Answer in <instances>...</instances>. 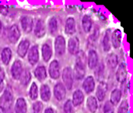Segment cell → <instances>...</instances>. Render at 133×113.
Listing matches in <instances>:
<instances>
[{"label":"cell","mask_w":133,"mask_h":113,"mask_svg":"<svg viewBox=\"0 0 133 113\" xmlns=\"http://www.w3.org/2000/svg\"><path fill=\"white\" fill-rule=\"evenodd\" d=\"M62 81L63 85L65 87L67 90H72L73 86V74H72V70L69 67H66L63 69L62 74Z\"/></svg>","instance_id":"7a4b0ae2"},{"label":"cell","mask_w":133,"mask_h":113,"mask_svg":"<svg viewBox=\"0 0 133 113\" xmlns=\"http://www.w3.org/2000/svg\"><path fill=\"white\" fill-rule=\"evenodd\" d=\"M2 23L0 21V34L2 33Z\"/></svg>","instance_id":"7bdbcfd3"},{"label":"cell","mask_w":133,"mask_h":113,"mask_svg":"<svg viewBox=\"0 0 133 113\" xmlns=\"http://www.w3.org/2000/svg\"><path fill=\"white\" fill-rule=\"evenodd\" d=\"M87 106L91 113H96L98 109V102L94 96H89L87 101Z\"/></svg>","instance_id":"484cf974"},{"label":"cell","mask_w":133,"mask_h":113,"mask_svg":"<svg viewBox=\"0 0 133 113\" xmlns=\"http://www.w3.org/2000/svg\"><path fill=\"white\" fill-rule=\"evenodd\" d=\"M84 101V95L83 92L78 89L73 92L72 95V104L73 106H80Z\"/></svg>","instance_id":"7402d4cb"},{"label":"cell","mask_w":133,"mask_h":113,"mask_svg":"<svg viewBox=\"0 0 133 113\" xmlns=\"http://www.w3.org/2000/svg\"><path fill=\"white\" fill-rule=\"evenodd\" d=\"M93 26V21L90 16L86 15L82 19V27L85 33H90Z\"/></svg>","instance_id":"f1b7e54d"},{"label":"cell","mask_w":133,"mask_h":113,"mask_svg":"<svg viewBox=\"0 0 133 113\" xmlns=\"http://www.w3.org/2000/svg\"><path fill=\"white\" fill-rule=\"evenodd\" d=\"M68 50L70 54L76 55L79 51V40L76 36H72L68 42Z\"/></svg>","instance_id":"8fae6325"},{"label":"cell","mask_w":133,"mask_h":113,"mask_svg":"<svg viewBox=\"0 0 133 113\" xmlns=\"http://www.w3.org/2000/svg\"><path fill=\"white\" fill-rule=\"evenodd\" d=\"M85 67L86 65H84L83 64L79 61H76L74 70L72 71L73 78H75L76 80H82L85 77V74H86Z\"/></svg>","instance_id":"52a82bcc"},{"label":"cell","mask_w":133,"mask_h":113,"mask_svg":"<svg viewBox=\"0 0 133 113\" xmlns=\"http://www.w3.org/2000/svg\"><path fill=\"white\" fill-rule=\"evenodd\" d=\"M40 96L41 100L44 102H48L51 99V89L48 85L44 84L41 85L40 89Z\"/></svg>","instance_id":"44dd1931"},{"label":"cell","mask_w":133,"mask_h":113,"mask_svg":"<svg viewBox=\"0 0 133 113\" xmlns=\"http://www.w3.org/2000/svg\"><path fill=\"white\" fill-rule=\"evenodd\" d=\"M27 59L31 65H35L39 61V50L37 45L30 47L27 52Z\"/></svg>","instance_id":"8992f818"},{"label":"cell","mask_w":133,"mask_h":113,"mask_svg":"<svg viewBox=\"0 0 133 113\" xmlns=\"http://www.w3.org/2000/svg\"><path fill=\"white\" fill-rule=\"evenodd\" d=\"M129 112V103L127 100H124L121 102L118 109V113H128Z\"/></svg>","instance_id":"836d02e7"},{"label":"cell","mask_w":133,"mask_h":113,"mask_svg":"<svg viewBox=\"0 0 133 113\" xmlns=\"http://www.w3.org/2000/svg\"><path fill=\"white\" fill-rule=\"evenodd\" d=\"M66 95V88L62 83H57L54 87V96L58 101H62Z\"/></svg>","instance_id":"9a60e30c"},{"label":"cell","mask_w":133,"mask_h":113,"mask_svg":"<svg viewBox=\"0 0 133 113\" xmlns=\"http://www.w3.org/2000/svg\"><path fill=\"white\" fill-rule=\"evenodd\" d=\"M5 89V85L4 82H0V94L4 91Z\"/></svg>","instance_id":"60d3db41"},{"label":"cell","mask_w":133,"mask_h":113,"mask_svg":"<svg viewBox=\"0 0 133 113\" xmlns=\"http://www.w3.org/2000/svg\"><path fill=\"white\" fill-rule=\"evenodd\" d=\"M106 63L109 69L114 70L118 64V58L115 54H109L106 57Z\"/></svg>","instance_id":"603a6c76"},{"label":"cell","mask_w":133,"mask_h":113,"mask_svg":"<svg viewBox=\"0 0 133 113\" xmlns=\"http://www.w3.org/2000/svg\"><path fill=\"white\" fill-rule=\"evenodd\" d=\"M108 90V85L104 81H100L96 90V99L99 102H103L105 99Z\"/></svg>","instance_id":"7c38bea8"},{"label":"cell","mask_w":133,"mask_h":113,"mask_svg":"<svg viewBox=\"0 0 133 113\" xmlns=\"http://www.w3.org/2000/svg\"><path fill=\"white\" fill-rule=\"evenodd\" d=\"M95 80L93 76L87 77L83 82V88L87 94L92 93L95 89Z\"/></svg>","instance_id":"2e32d148"},{"label":"cell","mask_w":133,"mask_h":113,"mask_svg":"<svg viewBox=\"0 0 133 113\" xmlns=\"http://www.w3.org/2000/svg\"><path fill=\"white\" fill-rule=\"evenodd\" d=\"M48 74L51 79L56 80L60 77V66L58 61L54 60L51 62L48 68Z\"/></svg>","instance_id":"ba28073f"},{"label":"cell","mask_w":133,"mask_h":113,"mask_svg":"<svg viewBox=\"0 0 133 113\" xmlns=\"http://www.w3.org/2000/svg\"><path fill=\"white\" fill-rule=\"evenodd\" d=\"M19 82L22 85H27L29 82L31 80V74L28 70H23L20 78H19Z\"/></svg>","instance_id":"1f68e13d"},{"label":"cell","mask_w":133,"mask_h":113,"mask_svg":"<svg viewBox=\"0 0 133 113\" xmlns=\"http://www.w3.org/2000/svg\"><path fill=\"white\" fill-rule=\"evenodd\" d=\"M34 35L37 37V38H41L44 36L45 32H46V29H45V25L44 22L42 19H38L34 26Z\"/></svg>","instance_id":"ac0fdd59"},{"label":"cell","mask_w":133,"mask_h":113,"mask_svg":"<svg viewBox=\"0 0 133 113\" xmlns=\"http://www.w3.org/2000/svg\"><path fill=\"white\" fill-rule=\"evenodd\" d=\"M121 99H122V91L120 89L115 88L111 93L109 102L115 106H117L120 102Z\"/></svg>","instance_id":"83f0119b"},{"label":"cell","mask_w":133,"mask_h":113,"mask_svg":"<svg viewBox=\"0 0 133 113\" xmlns=\"http://www.w3.org/2000/svg\"><path fill=\"white\" fill-rule=\"evenodd\" d=\"M12 58V50L9 47H5L1 53V60L4 65H8Z\"/></svg>","instance_id":"4316f807"},{"label":"cell","mask_w":133,"mask_h":113,"mask_svg":"<svg viewBox=\"0 0 133 113\" xmlns=\"http://www.w3.org/2000/svg\"><path fill=\"white\" fill-rule=\"evenodd\" d=\"M23 71V64L19 60H16L12 63V65L11 67V75L12 78L17 81L19 79Z\"/></svg>","instance_id":"3957f363"},{"label":"cell","mask_w":133,"mask_h":113,"mask_svg":"<svg viewBox=\"0 0 133 113\" xmlns=\"http://www.w3.org/2000/svg\"><path fill=\"white\" fill-rule=\"evenodd\" d=\"M44 113H55V112H54L53 109H51V108H48V109H46L44 110Z\"/></svg>","instance_id":"ab89813d"},{"label":"cell","mask_w":133,"mask_h":113,"mask_svg":"<svg viewBox=\"0 0 133 113\" xmlns=\"http://www.w3.org/2000/svg\"><path fill=\"white\" fill-rule=\"evenodd\" d=\"M66 45L65 40L62 36H58L55 40V50L58 56H62L65 53Z\"/></svg>","instance_id":"5b68a950"},{"label":"cell","mask_w":133,"mask_h":113,"mask_svg":"<svg viewBox=\"0 0 133 113\" xmlns=\"http://www.w3.org/2000/svg\"><path fill=\"white\" fill-rule=\"evenodd\" d=\"M39 95V91H38V87L35 82H33L30 85V91H29V96L31 100L34 101L38 98Z\"/></svg>","instance_id":"d6a6232c"},{"label":"cell","mask_w":133,"mask_h":113,"mask_svg":"<svg viewBox=\"0 0 133 113\" xmlns=\"http://www.w3.org/2000/svg\"><path fill=\"white\" fill-rule=\"evenodd\" d=\"M47 75H48L47 71H46L45 67H44V66H38L34 70V76L41 82L46 80Z\"/></svg>","instance_id":"cb8c5ba5"},{"label":"cell","mask_w":133,"mask_h":113,"mask_svg":"<svg viewBox=\"0 0 133 113\" xmlns=\"http://www.w3.org/2000/svg\"><path fill=\"white\" fill-rule=\"evenodd\" d=\"M20 24L22 29L26 33H30L33 30L34 26V20L30 16H24L20 19Z\"/></svg>","instance_id":"9c48e42d"},{"label":"cell","mask_w":133,"mask_h":113,"mask_svg":"<svg viewBox=\"0 0 133 113\" xmlns=\"http://www.w3.org/2000/svg\"><path fill=\"white\" fill-rule=\"evenodd\" d=\"M122 32L119 29H115L111 35V43L114 48L118 49L121 47L122 43Z\"/></svg>","instance_id":"e0dca14e"},{"label":"cell","mask_w":133,"mask_h":113,"mask_svg":"<svg viewBox=\"0 0 133 113\" xmlns=\"http://www.w3.org/2000/svg\"><path fill=\"white\" fill-rule=\"evenodd\" d=\"M87 60V62L89 68L91 70L95 69L98 65V61H99V57L97 51L94 50H90L88 53V57Z\"/></svg>","instance_id":"30bf717a"},{"label":"cell","mask_w":133,"mask_h":113,"mask_svg":"<svg viewBox=\"0 0 133 113\" xmlns=\"http://www.w3.org/2000/svg\"><path fill=\"white\" fill-rule=\"evenodd\" d=\"M76 32V21L72 17H69L67 19L65 26V33L67 35H72Z\"/></svg>","instance_id":"d6986e66"},{"label":"cell","mask_w":133,"mask_h":113,"mask_svg":"<svg viewBox=\"0 0 133 113\" xmlns=\"http://www.w3.org/2000/svg\"><path fill=\"white\" fill-rule=\"evenodd\" d=\"M0 113H6V110L0 106Z\"/></svg>","instance_id":"b9f144b4"},{"label":"cell","mask_w":133,"mask_h":113,"mask_svg":"<svg viewBox=\"0 0 133 113\" xmlns=\"http://www.w3.org/2000/svg\"><path fill=\"white\" fill-rule=\"evenodd\" d=\"M0 12H1L2 15L6 16L7 13H8V9H7V8H6L5 5H0Z\"/></svg>","instance_id":"f35d334b"},{"label":"cell","mask_w":133,"mask_h":113,"mask_svg":"<svg viewBox=\"0 0 133 113\" xmlns=\"http://www.w3.org/2000/svg\"><path fill=\"white\" fill-rule=\"evenodd\" d=\"M14 110L16 113H26L27 105L26 100L23 98H18L16 99Z\"/></svg>","instance_id":"ffe728a7"},{"label":"cell","mask_w":133,"mask_h":113,"mask_svg":"<svg viewBox=\"0 0 133 113\" xmlns=\"http://www.w3.org/2000/svg\"><path fill=\"white\" fill-rule=\"evenodd\" d=\"M13 102V92L10 86L6 87L2 96L0 97V106L7 110L11 108V106Z\"/></svg>","instance_id":"6da1fadb"},{"label":"cell","mask_w":133,"mask_h":113,"mask_svg":"<svg viewBox=\"0 0 133 113\" xmlns=\"http://www.w3.org/2000/svg\"><path fill=\"white\" fill-rule=\"evenodd\" d=\"M30 43L28 40H23L18 45L16 53L19 55V57L24 58L26 55L27 54V52L30 49Z\"/></svg>","instance_id":"4fadbf2b"},{"label":"cell","mask_w":133,"mask_h":113,"mask_svg":"<svg viewBox=\"0 0 133 113\" xmlns=\"http://www.w3.org/2000/svg\"><path fill=\"white\" fill-rule=\"evenodd\" d=\"M48 29H49V32H50L51 35L55 36V34H57L58 28V21H57L56 18L52 17L49 20V22H48Z\"/></svg>","instance_id":"4dcf8cb0"},{"label":"cell","mask_w":133,"mask_h":113,"mask_svg":"<svg viewBox=\"0 0 133 113\" xmlns=\"http://www.w3.org/2000/svg\"><path fill=\"white\" fill-rule=\"evenodd\" d=\"M20 30L17 25H12L8 30L7 36L11 43H16L20 37Z\"/></svg>","instance_id":"277c9868"},{"label":"cell","mask_w":133,"mask_h":113,"mask_svg":"<svg viewBox=\"0 0 133 113\" xmlns=\"http://www.w3.org/2000/svg\"><path fill=\"white\" fill-rule=\"evenodd\" d=\"M64 113H72L73 112V106L72 104L71 100H67L63 106Z\"/></svg>","instance_id":"e575fe53"},{"label":"cell","mask_w":133,"mask_h":113,"mask_svg":"<svg viewBox=\"0 0 133 113\" xmlns=\"http://www.w3.org/2000/svg\"><path fill=\"white\" fill-rule=\"evenodd\" d=\"M102 47L105 52H108L111 50V31L110 30H107L104 36V38L102 40Z\"/></svg>","instance_id":"f546056e"},{"label":"cell","mask_w":133,"mask_h":113,"mask_svg":"<svg viewBox=\"0 0 133 113\" xmlns=\"http://www.w3.org/2000/svg\"><path fill=\"white\" fill-rule=\"evenodd\" d=\"M127 74H128V71H127L126 65L124 63L118 65L117 71H116V79H117V81L121 84L125 83V81H126Z\"/></svg>","instance_id":"5bb4252c"},{"label":"cell","mask_w":133,"mask_h":113,"mask_svg":"<svg viewBox=\"0 0 133 113\" xmlns=\"http://www.w3.org/2000/svg\"><path fill=\"white\" fill-rule=\"evenodd\" d=\"M5 78V71L2 67H0V82H4Z\"/></svg>","instance_id":"74e56055"},{"label":"cell","mask_w":133,"mask_h":113,"mask_svg":"<svg viewBox=\"0 0 133 113\" xmlns=\"http://www.w3.org/2000/svg\"><path fill=\"white\" fill-rule=\"evenodd\" d=\"M103 112L104 113H114V106L110 102H105Z\"/></svg>","instance_id":"8d00e7d4"},{"label":"cell","mask_w":133,"mask_h":113,"mask_svg":"<svg viewBox=\"0 0 133 113\" xmlns=\"http://www.w3.org/2000/svg\"><path fill=\"white\" fill-rule=\"evenodd\" d=\"M41 54L42 57L44 62H48L52 57V50L49 44L44 43L41 47Z\"/></svg>","instance_id":"d4e9b609"},{"label":"cell","mask_w":133,"mask_h":113,"mask_svg":"<svg viewBox=\"0 0 133 113\" xmlns=\"http://www.w3.org/2000/svg\"><path fill=\"white\" fill-rule=\"evenodd\" d=\"M43 104L41 102H36L33 104V113H42Z\"/></svg>","instance_id":"d590c367"}]
</instances>
